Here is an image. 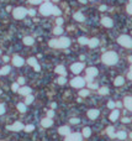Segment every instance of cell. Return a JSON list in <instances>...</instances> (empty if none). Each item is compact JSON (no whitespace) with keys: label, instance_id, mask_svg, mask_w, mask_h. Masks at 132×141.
Listing matches in <instances>:
<instances>
[{"label":"cell","instance_id":"1","mask_svg":"<svg viewBox=\"0 0 132 141\" xmlns=\"http://www.w3.org/2000/svg\"><path fill=\"white\" fill-rule=\"evenodd\" d=\"M101 59H103V62H104L105 65L112 66V65H115L117 62L119 57H117L116 52H105L104 55H103V57H101Z\"/></svg>","mask_w":132,"mask_h":141},{"label":"cell","instance_id":"2","mask_svg":"<svg viewBox=\"0 0 132 141\" xmlns=\"http://www.w3.org/2000/svg\"><path fill=\"white\" fill-rule=\"evenodd\" d=\"M117 42L121 45V46L126 47V48H132V38L127 35H122L117 38Z\"/></svg>","mask_w":132,"mask_h":141},{"label":"cell","instance_id":"3","mask_svg":"<svg viewBox=\"0 0 132 141\" xmlns=\"http://www.w3.org/2000/svg\"><path fill=\"white\" fill-rule=\"evenodd\" d=\"M52 10H53L52 4H51V3H48V1H46L45 4H42V5H41V8H40V12H41L42 15H45V16H48V15H52Z\"/></svg>","mask_w":132,"mask_h":141},{"label":"cell","instance_id":"4","mask_svg":"<svg viewBox=\"0 0 132 141\" xmlns=\"http://www.w3.org/2000/svg\"><path fill=\"white\" fill-rule=\"evenodd\" d=\"M12 14H14L15 19H24L27 15V10L25 8H15L14 11H12Z\"/></svg>","mask_w":132,"mask_h":141},{"label":"cell","instance_id":"5","mask_svg":"<svg viewBox=\"0 0 132 141\" xmlns=\"http://www.w3.org/2000/svg\"><path fill=\"white\" fill-rule=\"evenodd\" d=\"M70 84H72V87H74V88H83L85 85V81L82 77H76V78H73V79L70 81Z\"/></svg>","mask_w":132,"mask_h":141},{"label":"cell","instance_id":"6","mask_svg":"<svg viewBox=\"0 0 132 141\" xmlns=\"http://www.w3.org/2000/svg\"><path fill=\"white\" fill-rule=\"evenodd\" d=\"M57 41H58V48H67L70 45V40L68 37H61Z\"/></svg>","mask_w":132,"mask_h":141},{"label":"cell","instance_id":"7","mask_svg":"<svg viewBox=\"0 0 132 141\" xmlns=\"http://www.w3.org/2000/svg\"><path fill=\"white\" fill-rule=\"evenodd\" d=\"M64 141H82V135L79 132H74V134H69L67 135Z\"/></svg>","mask_w":132,"mask_h":141},{"label":"cell","instance_id":"8","mask_svg":"<svg viewBox=\"0 0 132 141\" xmlns=\"http://www.w3.org/2000/svg\"><path fill=\"white\" fill-rule=\"evenodd\" d=\"M8 130H11V131H20V130H22L24 129V125L21 124V122L16 121L14 125H11V126H8L6 128Z\"/></svg>","mask_w":132,"mask_h":141},{"label":"cell","instance_id":"9","mask_svg":"<svg viewBox=\"0 0 132 141\" xmlns=\"http://www.w3.org/2000/svg\"><path fill=\"white\" fill-rule=\"evenodd\" d=\"M83 68H84V65H83V63H74V65H72V67H70V69H72L73 73H79V72H82Z\"/></svg>","mask_w":132,"mask_h":141},{"label":"cell","instance_id":"10","mask_svg":"<svg viewBox=\"0 0 132 141\" xmlns=\"http://www.w3.org/2000/svg\"><path fill=\"white\" fill-rule=\"evenodd\" d=\"M123 105L127 108V110L132 112V97H126L123 99Z\"/></svg>","mask_w":132,"mask_h":141},{"label":"cell","instance_id":"11","mask_svg":"<svg viewBox=\"0 0 132 141\" xmlns=\"http://www.w3.org/2000/svg\"><path fill=\"white\" fill-rule=\"evenodd\" d=\"M12 63H14V66L21 67L24 63H25V61H24L21 57H19V56H14V58H12Z\"/></svg>","mask_w":132,"mask_h":141},{"label":"cell","instance_id":"12","mask_svg":"<svg viewBox=\"0 0 132 141\" xmlns=\"http://www.w3.org/2000/svg\"><path fill=\"white\" fill-rule=\"evenodd\" d=\"M98 74V69L95 68V67H89L88 69H86V77H95V75Z\"/></svg>","mask_w":132,"mask_h":141},{"label":"cell","instance_id":"13","mask_svg":"<svg viewBox=\"0 0 132 141\" xmlns=\"http://www.w3.org/2000/svg\"><path fill=\"white\" fill-rule=\"evenodd\" d=\"M41 124H42L43 128H49V126L53 125V120H52L51 118H46V119H42V120H41Z\"/></svg>","mask_w":132,"mask_h":141},{"label":"cell","instance_id":"14","mask_svg":"<svg viewBox=\"0 0 132 141\" xmlns=\"http://www.w3.org/2000/svg\"><path fill=\"white\" fill-rule=\"evenodd\" d=\"M101 24L104 25L105 27H112V25H114L112 20L110 19V18H103V20H101Z\"/></svg>","mask_w":132,"mask_h":141},{"label":"cell","instance_id":"15","mask_svg":"<svg viewBox=\"0 0 132 141\" xmlns=\"http://www.w3.org/2000/svg\"><path fill=\"white\" fill-rule=\"evenodd\" d=\"M98 115H99V110H96V109H90L89 112H88V116L91 119V120H94L98 118Z\"/></svg>","mask_w":132,"mask_h":141},{"label":"cell","instance_id":"16","mask_svg":"<svg viewBox=\"0 0 132 141\" xmlns=\"http://www.w3.org/2000/svg\"><path fill=\"white\" fill-rule=\"evenodd\" d=\"M58 132L61 134V135H69L70 134V129L68 128V126H61L59 129H58Z\"/></svg>","mask_w":132,"mask_h":141},{"label":"cell","instance_id":"17","mask_svg":"<svg viewBox=\"0 0 132 141\" xmlns=\"http://www.w3.org/2000/svg\"><path fill=\"white\" fill-rule=\"evenodd\" d=\"M17 92L20 94H22V95H28V94L31 93V88L30 87H21Z\"/></svg>","mask_w":132,"mask_h":141},{"label":"cell","instance_id":"18","mask_svg":"<svg viewBox=\"0 0 132 141\" xmlns=\"http://www.w3.org/2000/svg\"><path fill=\"white\" fill-rule=\"evenodd\" d=\"M119 116H120V112L119 110H114L112 113L110 114V120L111 121H116L119 119Z\"/></svg>","mask_w":132,"mask_h":141},{"label":"cell","instance_id":"19","mask_svg":"<svg viewBox=\"0 0 132 141\" xmlns=\"http://www.w3.org/2000/svg\"><path fill=\"white\" fill-rule=\"evenodd\" d=\"M56 72L57 73H58V74H61V75H63V77H64V75H66V68H64V67L63 66H57L56 67Z\"/></svg>","mask_w":132,"mask_h":141},{"label":"cell","instance_id":"20","mask_svg":"<svg viewBox=\"0 0 132 141\" xmlns=\"http://www.w3.org/2000/svg\"><path fill=\"white\" fill-rule=\"evenodd\" d=\"M125 83V79H123V77H117L116 79H115V82H114V84L116 85V87H120V85H122Z\"/></svg>","mask_w":132,"mask_h":141},{"label":"cell","instance_id":"21","mask_svg":"<svg viewBox=\"0 0 132 141\" xmlns=\"http://www.w3.org/2000/svg\"><path fill=\"white\" fill-rule=\"evenodd\" d=\"M74 19L77 20V21H80V22H83L85 20V18H84V15L82 14V12H76L74 14Z\"/></svg>","mask_w":132,"mask_h":141},{"label":"cell","instance_id":"22","mask_svg":"<svg viewBox=\"0 0 132 141\" xmlns=\"http://www.w3.org/2000/svg\"><path fill=\"white\" fill-rule=\"evenodd\" d=\"M116 137L120 139V140H125V139L127 137V134H126L125 131H119L117 134H116Z\"/></svg>","mask_w":132,"mask_h":141},{"label":"cell","instance_id":"23","mask_svg":"<svg viewBox=\"0 0 132 141\" xmlns=\"http://www.w3.org/2000/svg\"><path fill=\"white\" fill-rule=\"evenodd\" d=\"M98 43H99L98 38H91V40H89V42H88V45H89L90 47H96L98 46Z\"/></svg>","mask_w":132,"mask_h":141},{"label":"cell","instance_id":"24","mask_svg":"<svg viewBox=\"0 0 132 141\" xmlns=\"http://www.w3.org/2000/svg\"><path fill=\"white\" fill-rule=\"evenodd\" d=\"M24 43L25 45H28V46H31V45H33V38L32 37H25L24 38Z\"/></svg>","mask_w":132,"mask_h":141},{"label":"cell","instance_id":"25","mask_svg":"<svg viewBox=\"0 0 132 141\" xmlns=\"http://www.w3.org/2000/svg\"><path fill=\"white\" fill-rule=\"evenodd\" d=\"M106 131H107V135H109L110 137H116V134L114 132V128H112V126H109Z\"/></svg>","mask_w":132,"mask_h":141},{"label":"cell","instance_id":"26","mask_svg":"<svg viewBox=\"0 0 132 141\" xmlns=\"http://www.w3.org/2000/svg\"><path fill=\"white\" fill-rule=\"evenodd\" d=\"M83 135H84L85 137H89L91 135V129L90 128H84L83 129Z\"/></svg>","mask_w":132,"mask_h":141},{"label":"cell","instance_id":"27","mask_svg":"<svg viewBox=\"0 0 132 141\" xmlns=\"http://www.w3.org/2000/svg\"><path fill=\"white\" fill-rule=\"evenodd\" d=\"M33 97L31 95V94H28V95H26V99H25V104H31L32 102H33Z\"/></svg>","mask_w":132,"mask_h":141},{"label":"cell","instance_id":"28","mask_svg":"<svg viewBox=\"0 0 132 141\" xmlns=\"http://www.w3.org/2000/svg\"><path fill=\"white\" fill-rule=\"evenodd\" d=\"M28 65H31V66H36V65H37V61H36V58H35V57H30V58H28Z\"/></svg>","mask_w":132,"mask_h":141},{"label":"cell","instance_id":"29","mask_svg":"<svg viewBox=\"0 0 132 141\" xmlns=\"http://www.w3.org/2000/svg\"><path fill=\"white\" fill-rule=\"evenodd\" d=\"M10 71H11V69H10V67H9V66H5V67H3V68L0 69L1 74H8V73H9Z\"/></svg>","mask_w":132,"mask_h":141},{"label":"cell","instance_id":"30","mask_svg":"<svg viewBox=\"0 0 132 141\" xmlns=\"http://www.w3.org/2000/svg\"><path fill=\"white\" fill-rule=\"evenodd\" d=\"M48 45L51 47H53V48H58V41H57V40H51V41L48 42Z\"/></svg>","mask_w":132,"mask_h":141},{"label":"cell","instance_id":"31","mask_svg":"<svg viewBox=\"0 0 132 141\" xmlns=\"http://www.w3.org/2000/svg\"><path fill=\"white\" fill-rule=\"evenodd\" d=\"M17 109H19L21 113H25V112H26V105L22 103H19L17 104Z\"/></svg>","mask_w":132,"mask_h":141},{"label":"cell","instance_id":"32","mask_svg":"<svg viewBox=\"0 0 132 141\" xmlns=\"http://www.w3.org/2000/svg\"><path fill=\"white\" fill-rule=\"evenodd\" d=\"M78 42L80 43V45H88V42H89V40L85 37H79L78 38Z\"/></svg>","mask_w":132,"mask_h":141},{"label":"cell","instance_id":"33","mask_svg":"<svg viewBox=\"0 0 132 141\" xmlns=\"http://www.w3.org/2000/svg\"><path fill=\"white\" fill-rule=\"evenodd\" d=\"M109 93V89L106 88V87H104V88H100L99 89V94H101V95H105V94Z\"/></svg>","mask_w":132,"mask_h":141},{"label":"cell","instance_id":"34","mask_svg":"<svg viewBox=\"0 0 132 141\" xmlns=\"http://www.w3.org/2000/svg\"><path fill=\"white\" fill-rule=\"evenodd\" d=\"M53 32H54L56 35H61V34L63 32V28L61 27V26H57V27L54 28V30H53Z\"/></svg>","mask_w":132,"mask_h":141},{"label":"cell","instance_id":"35","mask_svg":"<svg viewBox=\"0 0 132 141\" xmlns=\"http://www.w3.org/2000/svg\"><path fill=\"white\" fill-rule=\"evenodd\" d=\"M52 14H53V15H56V16H59V15L62 14V11L58 9V8H53V10H52Z\"/></svg>","mask_w":132,"mask_h":141},{"label":"cell","instance_id":"36","mask_svg":"<svg viewBox=\"0 0 132 141\" xmlns=\"http://www.w3.org/2000/svg\"><path fill=\"white\" fill-rule=\"evenodd\" d=\"M57 83H58V84H64V83H66V78H64L63 75L59 77V78L57 79Z\"/></svg>","mask_w":132,"mask_h":141},{"label":"cell","instance_id":"37","mask_svg":"<svg viewBox=\"0 0 132 141\" xmlns=\"http://www.w3.org/2000/svg\"><path fill=\"white\" fill-rule=\"evenodd\" d=\"M33 129H35V126H33V125H27V126H25V130H26L27 132H31Z\"/></svg>","mask_w":132,"mask_h":141},{"label":"cell","instance_id":"38","mask_svg":"<svg viewBox=\"0 0 132 141\" xmlns=\"http://www.w3.org/2000/svg\"><path fill=\"white\" fill-rule=\"evenodd\" d=\"M11 88H12V90H14V92H17V90H19V89H20L19 83H14V84H12V87H11Z\"/></svg>","mask_w":132,"mask_h":141},{"label":"cell","instance_id":"39","mask_svg":"<svg viewBox=\"0 0 132 141\" xmlns=\"http://www.w3.org/2000/svg\"><path fill=\"white\" fill-rule=\"evenodd\" d=\"M27 14L30 15V16H35V15H36V10L30 9V10H27Z\"/></svg>","mask_w":132,"mask_h":141},{"label":"cell","instance_id":"40","mask_svg":"<svg viewBox=\"0 0 132 141\" xmlns=\"http://www.w3.org/2000/svg\"><path fill=\"white\" fill-rule=\"evenodd\" d=\"M88 87L90 88V89H98V84H94V83H88Z\"/></svg>","mask_w":132,"mask_h":141},{"label":"cell","instance_id":"41","mask_svg":"<svg viewBox=\"0 0 132 141\" xmlns=\"http://www.w3.org/2000/svg\"><path fill=\"white\" fill-rule=\"evenodd\" d=\"M88 94H89V90H80V92H79V95H80V97H86Z\"/></svg>","mask_w":132,"mask_h":141},{"label":"cell","instance_id":"42","mask_svg":"<svg viewBox=\"0 0 132 141\" xmlns=\"http://www.w3.org/2000/svg\"><path fill=\"white\" fill-rule=\"evenodd\" d=\"M126 10H127V12H128L130 15H132V4H128L127 8H126Z\"/></svg>","mask_w":132,"mask_h":141},{"label":"cell","instance_id":"43","mask_svg":"<svg viewBox=\"0 0 132 141\" xmlns=\"http://www.w3.org/2000/svg\"><path fill=\"white\" fill-rule=\"evenodd\" d=\"M56 22H57V25H58V26H61V25L63 24V19H62V18H57Z\"/></svg>","mask_w":132,"mask_h":141},{"label":"cell","instance_id":"44","mask_svg":"<svg viewBox=\"0 0 132 141\" xmlns=\"http://www.w3.org/2000/svg\"><path fill=\"white\" fill-rule=\"evenodd\" d=\"M4 113H5V106L3 104H0V115H3Z\"/></svg>","mask_w":132,"mask_h":141},{"label":"cell","instance_id":"45","mask_svg":"<svg viewBox=\"0 0 132 141\" xmlns=\"http://www.w3.org/2000/svg\"><path fill=\"white\" fill-rule=\"evenodd\" d=\"M53 115H54V112H53V110H48V112H47V116H48V118H53Z\"/></svg>","mask_w":132,"mask_h":141},{"label":"cell","instance_id":"46","mask_svg":"<svg viewBox=\"0 0 132 141\" xmlns=\"http://www.w3.org/2000/svg\"><path fill=\"white\" fill-rule=\"evenodd\" d=\"M17 83H19V84H24V83H25V78H22V77H19V79H17Z\"/></svg>","mask_w":132,"mask_h":141},{"label":"cell","instance_id":"47","mask_svg":"<svg viewBox=\"0 0 132 141\" xmlns=\"http://www.w3.org/2000/svg\"><path fill=\"white\" fill-rule=\"evenodd\" d=\"M107 106H109L110 109H114L116 105H115V103H114V102H109V103H107Z\"/></svg>","mask_w":132,"mask_h":141},{"label":"cell","instance_id":"48","mask_svg":"<svg viewBox=\"0 0 132 141\" xmlns=\"http://www.w3.org/2000/svg\"><path fill=\"white\" fill-rule=\"evenodd\" d=\"M28 1H30L31 4H40L42 0H28Z\"/></svg>","mask_w":132,"mask_h":141},{"label":"cell","instance_id":"49","mask_svg":"<svg viewBox=\"0 0 132 141\" xmlns=\"http://www.w3.org/2000/svg\"><path fill=\"white\" fill-rule=\"evenodd\" d=\"M70 122H72V124H77V122H79V119L73 118V119H70Z\"/></svg>","mask_w":132,"mask_h":141},{"label":"cell","instance_id":"50","mask_svg":"<svg viewBox=\"0 0 132 141\" xmlns=\"http://www.w3.org/2000/svg\"><path fill=\"white\" fill-rule=\"evenodd\" d=\"M33 68H35V71H36V72H40V71H41V67L38 66V63L35 67H33Z\"/></svg>","mask_w":132,"mask_h":141},{"label":"cell","instance_id":"51","mask_svg":"<svg viewBox=\"0 0 132 141\" xmlns=\"http://www.w3.org/2000/svg\"><path fill=\"white\" fill-rule=\"evenodd\" d=\"M131 121V119H128V118H123L122 119V122H125V124H126V122H130Z\"/></svg>","mask_w":132,"mask_h":141},{"label":"cell","instance_id":"52","mask_svg":"<svg viewBox=\"0 0 132 141\" xmlns=\"http://www.w3.org/2000/svg\"><path fill=\"white\" fill-rule=\"evenodd\" d=\"M99 9H100V11H105V10L107 9V8H106V5H101V6H100Z\"/></svg>","mask_w":132,"mask_h":141},{"label":"cell","instance_id":"53","mask_svg":"<svg viewBox=\"0 0 132 141\" xmlns=\"http://www.w3.org/2000/svg\"><path fill=\"white\" fill-rule=\"evenodd\" d=\"M127 77H128L130 79H132V66H131V69H130V72H128V74H127Z\"/></svg>","mask_w":132,"mask_h":141},{"label":"cell","instance_id":"54","mask_svg":"<svg viewBox=\"0 0 132 141\" xmlns=\"http://www.w3.org/2000/svg\"><path fill=\"white\" fill-rule=\"evenodd\" d=\"M115 105H116L117 108H121V106H122V103H121V102H117V103H115Z\"/></svg>","mask_w":132,"mask_h":141},{"label":"cell","instance_id":"55","mask_svg":"<svg viewBox=\"0 0 132 141\" xmlns=\"http://www.w3.org/2000/svg\"><path fill=\"white\" fill-rule=\"evenodd\" d=\"M79 1H80L82 4H85V3H86V0H79Z\"/></svg>","mask_w":132,"mask_h":141},{"label":"cell","instance_id":"56","mask_svg":"<svg viewBox=\"0 0 132 141\" xmlns=\"http://www.w3.org/2000/svg\"><path fill=\"white\" fill-rule=\"evenodd\" d=\"M130 137H131V139H132V132H131V134H130Z\"/></svg>","mask_w":132,"mask_h":141},{"label":"cell","instance_id":"57","mask_svg":"<svg viewBox=\"0 0 132 141\" xmlns=\"http://www.w3.org/2000/svg\"><path fill=\"white\" fill-rule=\"evenodd\" d=\"M53 1H59V0H53Z\"/></svg>","mask_w":132,"mask_h":141},{"label":"cell","instance_id":"58","mask_svg":"<svg viewBox=\"0 0 132 141\" xmlns=\"http://www.w3.org/2000/svg\"><path fill=\"white\" fill-rule=\"evenodd\" d=\"M130 1H131V3H130V4H132V0H130Z\"/></svg>","mask_w":132,"mask_h":141},{"label":"cell","instance_id":"59","mask_svg":"<svg viewBox=\"0 0 132 141\" xmlns=\"http://www.w3.org/2000/svg\"><path fill=\"white\" fill-rule=\"evenodd\" d=\"M0 94H1V90H0Z\"/></svg>","mask_w":132,"mask_h":141},{"label":"cell","instance_id":"60","mask_svg":"<svg viewBox=\"0 0 132 141\" xmlns=\"http://www.w3.org/2000/svg\"><path fill=\"white\" fill-rule=\"evenodd\" d=\"M46 1H49V0H46Z\"/></svg>","mask_w":132,"mask_h":141},{"label":"cell","instance_id":"61","mask_svg":"<svg viewBox=\"0 0 132 141\" xmlns=\"http://www.w3.org/2000/svg\"><path fill=\"white\" fill-rule=\"evenodd\" d=\"M90 1H93V0H90Z\"/></svg>","mask_w":132,"mask_h":141},{"label":"cell","instance_id":"62","mask_svg":"<svg viewBox=\"0 0 132 141\" xmlns=\"http://www.w3.org/2000/svg\"><path fill=\"white\" fill-rule=\"evenodd\" d=\"M0 53H1V51H0Z\"/></svg>","mask_w":132,"mask_h":141},{"label":"cell","instance_id":"63","mask_svg":"<svg viewBox=\"0 0 132 141\" xmlns=\"http://www.w3.org/2000/svg\"><path fill=\"white\" fill-rule=\"evenodd\" d=\"M0 74H1V72H0Z\"/></svg>","mask_w":132,"mask_h":141},{"label":"cell","instance_id":"64","mask_svg":"<svg viewBox=\"0 0 132 141\" xmlns=\"http://www.w3.org/2000/svg\"><path fill=\"white\" fill-rule=\"evenodd\" d=\"M131 120H132V119H131Z\"/></svg>","mask_w":132,"mask_h":141}]
</instances>
